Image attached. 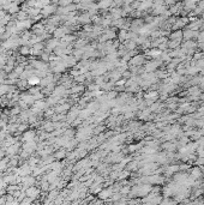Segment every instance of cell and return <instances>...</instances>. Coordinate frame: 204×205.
Segmentation results:
<instances>
[{"label": "cell", "mask_w": 204, "mask_h": 205, "mask_svg": "<svg viewBox=\"0 0 204 205\" xmlns=\"http://www.w3.org/2000/svg\"><path fill=\"white\" fill-rule=\"evenodd\" d=\"M24 192H25V196L33 198L34 200H35V198H38V197H40V194H41V190H40V188H37V187H35L34 185H33V186H29Z\"/></svg>", "instance_id": "obj_1"}, {"label": "cell", "mask_w": 204, "mask_h": 205, "mask_svg": "<svg viewBox=\"0 0 204 205\" xmlns=\"http://www.w3.org/2000/svg\"><path fill=\"white\" fill-rule=\"evenodd\" d=\"M145 63H147V61H145V56L141 55V54H136V55H133L131 59H130V66H137V67H139L141 65H143Z\"/></svg>", "instance_id": "obj_2"}, {"label": "cell", "mask_w": 204, "mask_h": 205, "mask_svg": "<svg viewBox=\"0 0 204 205\" xmlns=\"http://www.w3.org/2000/svg\"><path fill=\"white\" fill-rule=\"evenodd\" d=\"M36 138V132L33 130H26L25 132H23L22 136V140L23 142H30V140H35Z\"/></svg>", "instance_id": "obj_3"}, {"label": "cell", "mask_w": 204, "mask_h": 205, "mask_svg": "<svg viewBox=\"0 0 204 205\" xmlns=\"http://www.w3.org/2000/svg\"><path fill=\"white\" fill-rule=\"evenodd\" d=\"M54 12H56V8L54 5H47L43 8H41V15L43 17H49L51 15H53Z\"/></svg>", "instance_id": "obj_4"}, {"label": "cell", "mask_w": 204, "mask_h": 205, "mask_svg": "<svg viewBox=\"0 0 204 205\" xmlns=\"http://www.w3.org/2000/svg\"><path fill=\"white\" fill-rule=\"evenodd\" d=\"M54 108V112L55 113H67L70 110V108H71V106L69 104V103H61V104H58L56 107H53Z\"/></svg>", "instance_id": "obj_5"}, {"label": "cell", "mask_w": 204, "mask_h": 205, "mask_svg": "<svg viewBox=\"0 0 204 205\" xmlns=\"http://www.w3.org/2000/svg\"><path fill=\"white\" fill-rule=\"evenodd\" d=\"M83 91H84V85L83 84H74L70 89V92H72V94H81Z\"/></svg>", "instance_id": "obj_6"}, {"label": "cell", "mask_w": 204, "mask_h": 205, "mask_svg": "<svg viewBox=\"0 0 204 205\" xmlns=\"http://www.w3.org/2000/svg\"><path fill=\"white\" fill-rule=\"evenodd\" d=\"M53 157H54L55 161H60V160L66 157V151L65 150H58L53 154Z\"/></svg>", "instance_id": "obj_7"}, {"label": "cell", "mask_w": 204, "mask_h": 205, "mask_svg": "<svg viewBox=\"0 0 204 205\" xmlns=\"http://www.w3.org/2000/svg\"><path fill=\"white\" fill-rule=\"evenodd\" d=\"M191 177H192V179H198V178L203 177L202 169H201V168H198V167H196V168H192V170H191Z\"/></svg>", "instance_id": "obj_8"}, {"label": "cell", "mask_w": 204, "mask_h": 205, "mask_svg": "<svg viewBox=\"0 0 204 205\" xmlns=\"http://www.w3.org/2000/svg\"><path fill=\"white\" fill-rule=\"evenodd\" d=\"M19 54H21V55H24V56L29 55V54H30V47H29L28 44L22 46L21 48H19Z\"/></svg>", "instance_id": "obj_9"}, {"label": "cell", "mask_w": 204, "mask_h": 205, "mask_svg": "<svg viewBox=\"0 0 204 205\" xmlns=\"http://www.w3.org/2000/svg\"><path fill=\"white\" fill-rule=\"evenodd\" d=\"M28 127H29V125H28V124H25V122H19V124H18V129H17V131H18V132H21V133H23V132H25V131L28 130Z\"/></svg>", "instance_id": "obj_10"}, {"label": "cell", "mask_w": 204, "mask_h": 205, "mask_svg": "<svg viewBox=\"0 0 204 205\" xmlns=\"http://www.w3.org/2000/svg\"><path fill=\"white\" fill-rule=\"evenodd\" d=\"M167 44H168V47L171 48V49H175V48H178V47H179L180 41H179V40H172V41H171V42H168Z\"/></svg>", "instance_id": "obj_11"}, {"label": "cell", "mask_w": 204, "mask_h": 205, "mask_svg": "<svg viewBox=\"0 0 204 205\" xmlns=\"http://www.w3.org/2000/svg\"><path fill=\"white\" fill-rule=\"evenodd\" d=\"M59 191L58 190H51L49 191V194H48V198H49V200H52V199H55L58 196H59Z\"/></svg>", "instance_id": "obj_12"}, {"label": "cell", "mask_w": 204, "mask_h": 205, "mask_svg": "<svg viewBox=\"0 0 204 205\" xmlns=\"http://www.w3.org/2000/svg\"><path fill=\"white\" fill-rule=\"evenodd\" d=\"M181 37H182V33L181 31H175V34H172L171 35V40H181Z\"/></svg>", "instance_id": "obj_13"}, {"label": "cell", "mask_w": 204, "mask_h": 205, "mask_svg": "<svg viewBox=\"0 0 204 205\" xmlns=\"http://www.w3.org/2000/svg\"><path fill=\"white\" fill-rule=\"evenodd\" d=\"M109 194H111V190H103V191H101L100 192V198L102 199H107L109 197Z\"/></svg>", "instance_id": "obj_14"}, {"label": "cell", "mask_w": 204, "mask_h": 205, "mask_svg": "<svg viewBox=\"0 0 204 205\" xmlns=\"http://www.w3.org/2000/svg\"><path fill=\"white\" fill-rule=\"evenodd\" d=\"M137 164H138V162L137 161H133L132 163H129L127 164V170L130 172H132V170H136V169H137Z\"/></svg>", "instance_id": "obj_15"}, {"label": "cell", "mask_w": 204, "mask_h": 205, "mask_svg": "<svg viewBox=\"0 0 204 205\" xmlns=\"http://www.w3.org/2000/svg\"><path fill=\"white\" fill-rule=\"evenodd\" d=\"M193 31L192 30H189V31H185V33H182V37H185V38H191L193 36H196L197 34H192Z\"/></svg>", "instance_id": "obj_16"}, {"label": "cell", "mask_w": 204, "mask_h": 205, "mask_svg": "<svg viewBox=\"0 0 204 205\" xmlns=\"http://www.w3.org/2000/svg\"><path fill=\"white\" fill-rule=\"evenodd\" d=\"M78 74H81L79 70L77 71V70H73V68H72V70L70 71V76H73V77H76V76H78Z\"/></svg>", "instance_id": "obj_17"}, {"label": "cell", "mask_w": 204, "mask_h": 205, "mask_svg": "<svg viewBox=\"0 0 204 205\" xmlns=\"http://www.w3.org/2000/svg\"><path fill=\"white\" fill-rule=\"evenodd\" d=\"M203 56V53H195V54H193V59H201V58Z\"/></svg>", "instance_id": "obj_18"}, {"label": "cell", "mask_w": 204, "mask_h": 205, "mask_svg": "<svg viewBox=\"0 0 204 205\" xmlns=\"http://www.w3.org/2000/svg\"><path fill=\"white\" fill-rule=\"evenodd\" d=\"M59 1L60 0H52V3H54V4H59Z\"/></svg>", "instance_id": "obj_19"}]
</instances>
